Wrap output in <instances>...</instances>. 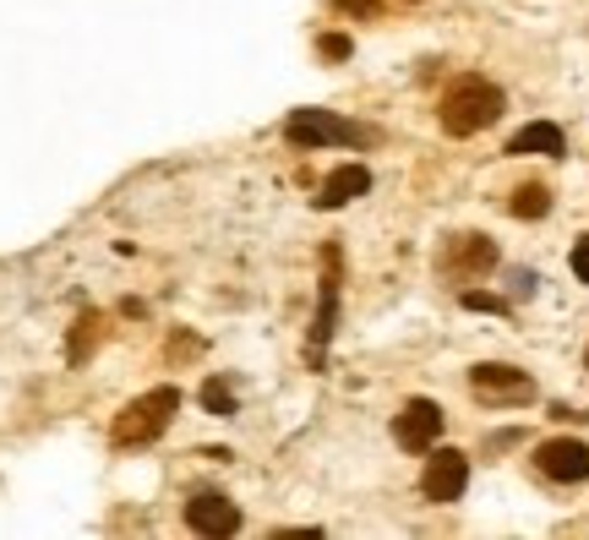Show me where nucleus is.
Here are the masks:
<instances>
[{
  "instance_id": "f257e3e1",
  "label": "nucleus",
  "mask_w": 589,
  "mask_h": 540,
  "mask_svg": "<svg viewBox=\"0 0 589 540\" xmlns=\"http://www.w3.org/2000/svg\"><path fill=\"white\" fill-rule=\"evenodd\" d=\"M502 110H507V99H502L496 83L464 77V83H453V88L442 94V132H447V137H475V132L496 126Z\"/></svg>"
},
{
  "instance_id": "f03ea898",
  "label": "nucleus",
  "mask_w": 589,
  "mask_h": 540,
  "mask_svg": "<svg viewBox=\"0 0 589 540\" xmlns=\"http://www.w3.org/2000/svg\"><path fill=\"white\" fill-rule=\"evenodd\" d=\"M175 409H181V393H175V388H154V393L132 398V404L115 415V447H143V442H154V437L175 420Z\"/></svg>"
},
{
  "instance_id": "7ed1b4c3",
  "label": "nucleus",
  "mask_w": 589,
  "mask_h": 540,
  "mask_svg": "<svg viewBox=\"0 0 589 540\" xmlns=\"http://www.w3.org/2000/svg\"><path fill=\"white\" fill-rule=\"evenodd\" d=\"M284 137H290L295 148H333V143L366 148V143H371L366 126H355V121H344V115H333V110H290Z\"/></svg>"
},
{
  "instance_id": "20e7f679",
  "label": "nucleus",
  "mask_w": 589,
  "mask_h": 540,
  "mask_svg": "<svg viewBox=\"0 0 589 540\" xmlns=\"http://www.w3.org/2000/svg\"><path fill=\"white\" fill-rule=\"evenodd\" d=\"M464 486H469V458H464L458 447H437V453L426 458V475H420L426 502H458Z\"/></svg>"
},
{
  "instance_id": "39448f33",
  "label": "nucleus",
  "mask_w": 589,
  "mask_h": 540,
  "mask_svg": "<svg viewBox=\"0 0 589 540\" xmlns=\"http://www.w3.org/2000/svg\"><path fill=\"white\" fill-rule=\"evenodd\" d=\"M535 464H540V475H551L562 486H578V480H589V442L551 437V442L535 447Z\"/></svg>"
},
{
  "instance_id": "423d86ee",
  "label": "nucleus",
  "mask_w": 589,
  "mask_h": 540,
  "mask_svg": "<svg viewBox=\"0 0 589 540\" xmlns=\"http://www.w3.org/2000/svg\"><path fill=\"white\" fill-rule=\"evenodd\" d=\"M437 437H442V409H437L431 398H409V404L393 415V442H398V447L420 453V447H431Z\"/></svg>"
},
{
  "instance_id": "0eeeda50",
  "label": "nucleus",
  "mask_w": 589,
  "mask_h": 540,
  "mask_svg": "<svg viewBox=\"0 0 589 540\" xmlns=\"http://www.w3.org/2000/svg\"><path fill=\"white\" fill-rule=\"evenodd\" d=\"M186 524H192L197 535H235V529H241V507H235L224 491H197V496L186 502Z\"/></svg>"
},
{
  "instance_id": "6e6552de",
  "label": "nucleus",
  "mask_w": 589,
  "mask_h": 540,
  "mask_svg": "<svg viewBox=\"0 0 589 540\" xmlns=\"http://www.w3.org/2000/svg\"><path fill=\"white\" fill-rule=\"evenodd\" d=\"M469 382H475V393H480V398H502V404H507V398H513V404H524V398L535 393V382H529L518 366H502V360L475 366V371H469Z\"/></svg>"
},
{
  "instance_id": "1a4fd4ad",
  "label": "nucleus",
  "mask_w": 589,
  "mask_h": 540,
  "mask_svg": "<svg viewBox=\"0 0 589 540\" xmlns=\"http://www.w3.org/2000/svg\"><path fill=\"white\" fill-rule=\"evenodd\" d=\"M442 268H447V273H464V279L491 273V268H496V246H491L486 235H453L447 251H442Z\"/></svg>"
},
{
  "instance_id": "9d476101",
  "label": "nucleus",
  "mask_w": 589,
  "mask_h": 540,
  "mask_svg": "<svg viewBox=\"0 0 589 540\" xmlns=\"http://www.w3.org/2000/svg\"><path fill=\"white\" fill-rule=\"evenodd\" d=\"M366 192H371V170H366V164H344V170H333V175L322 181L317 208H344V202H355V197H366Z\"/></svg>"
},
{
  "instance_id": "9b49d317",
  "label": "nucleus",
  "mask_w": 589,
  "mask_h": 540,
  "mask_svg": "<svg viewBox=\"0 0 589 540\" xmlns=\"http://www.w3.org/2000/svg\"><path fill=\"white\" fill-rule=\"evenodd\" d=\"M562 148H567V137H562V126H551V121H529L524 132L507 137V154H540V159H556Z\"/></svg>"
},
{
  "instance_id": "f8f14e48",
  "label": "nucleus",
  "mask_w": 589,
  "mask_h": 540,
  "mask_svg": "<svg viewBox=\"0 0 589 540\" xmlns=\"http://www.w3.org/2000/svg\"><path fill=\"white\" fill-rule=\"evenodd\" d=\"M339 322V279H322V300H317V322H311V366L322 360V344L333 339Z\"/></svg>"
},
{
  "instance_id": "ddd939ff",
  "label": "nucleus",
  "mask_w": 589,
  "mask_h": 540,
  "mask_svg": "<svg viewBox=\"0 0 589 540\" xmlns=\"http://www.w3.org/2000/svg\"><path fill=\"white\" fill-rule=\"evenodd\" d=\"M507 208H513V219H545L551 213V192L545 186H518Z\"/></svg>"
},
{
  "instance_id": "4468645a",
  "label": "nucleus",
  "mask_w": 589,
  "mask_h": 540,
  "mask_svg": "<svg viewBox=\"0 0 589 540\" xmlns=\"http://www.w3.org/2000/svg\"><path fill=\"white\" fill-rule=\"evenodd\" d=\"M203 404H208V415H235V388H230V377H208V382H203Z\"/></svg>"
},
{
  "instance_id": "2eb2a0df",
  "label": "nucleus",
  "mask_w": 589,
  "mask_h": 540,
  "mask_svg": "<svg viewBox=\"0 0 589 540\" xmlns=\"http://www.w3.org/2000/svg\"><path fill=\"white\" fill-rule=\"evenodd\" d=\"M349 50H355V45H349L344 34H322V39H317V56H322V61H349Z\"/></svg>"
},
{
  "instance_id": "dca6fc26",
  "label": "nucleus",
  "mask_w": 589,
  "mask_h": 540,
  "mask_svg": "<svg viewBox=\"0 0 589 540\" xmlns=\"http://www.w3.org/2000/svg\"><path fill=\"white\" fill-rule=\"evenodd\" d=\"M573 279H578V284H589V235H578V241H573Z\"/></svg>"
},
{
  "instance_id": "f3484780",
  "label": "nucleus",
  "mask_w": 589,
  "mask_h": 540,
  "mask_svg": "<svg viewBox=\"0 0 589 540\" xmlns=\"http://www.w3.org/2000/svg\"><path fill=\"white\" fill-rule=\"evenodd\" d=\"M464 306H469V311H507V300H496V295H480V290H464Z\"/></svg>"
},
{
  "instance_id": "a211bd4d",
  "label": "nucleus",
  "mask_w": 589,
  "mask_h": 540,
  "mask_svg": "<svg viewBox=\"0 0 589 540\" xmlns=\"http://www.w3.org/2000/svg\"><path fill=\"white\" fill-rule=\"evenodd\" d=\"M339 12H349V17H377V0H333Z\"/></svg>"
},
{
  "instance_id": "6ab92c4d",
  "label": "nucleus",
  "mask_w": 589,
  "mask_h": 540,
  "mask_svg": "<svg viewBox=\"0 0 589 540\" xmlns=\"http://www.w3.org/2000/svg\"><path fill=\"white\" fill-rule=\"evenodd\" d=\"M584 360H589V355H584Z\"/></svg>"
}]
</instances>
